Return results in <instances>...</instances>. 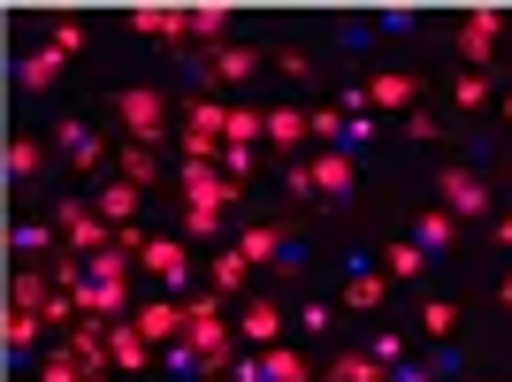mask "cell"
<instances>
[{"mask_svg": "<svg viewBox=\"0 0 512 382\" xmlns=\"http://www.w3.org/2000/svg\"><path fill=\"white\" fill-rule=\"evenodd\" d=\"M184 352H199V360H237V344H230V321L214 314V306H192V314H184Z\"/></svg>", "mask_w": 512, "mask_h": 382, "instance_id": "obj_1", "label": "cell"}, {"mask_svg": "<svg viewBox=\"0 0 512 382\" xmlns=\"http://www.w3.org/2000/svg\"><path fill=\"white\" fill-rule=\"evenodd\" d=\"M184 191H192V207H207V214H222L237 199V184H230V176H214L207 161H184Z\"/></svg>", "mask_w": 512, "mask_h": 382, "instance_id": "obj_2", "label": "cell"}, {"mask_svg": "<svg viewBox=\"0 0 512 382\" xmlns=\"http://www.w3.org/2000/svg\"><path fill=\"white\" fill-rule=\"evenodd\" d=\"M490 46H497V8H467V16H459V54H467V62H490Z\"/></svg>", "mask_w": 512, "mask_h": 382, "instance_id": "obj_3", "label": "cell"}, {"mask_svg": "<svg viewBox=\"0 0 512 382\" xmlns=\"http://www.w3.org/2000/svg\"><path fill=\"white\" fill-rule=\"evenodd\" d=\"M367 107H413L421 100V77H406V69H390V77H375V85L360 92Z\"/></svg>", "mask_w": 512, "mask_h": 382, "instance_id": "obj_4", "label": "cell"}, {"mask_svg": "<svg viewBox=\"0 0 512 382\" xmlns=\"http://www.w3.org/2000/svg\"><path fill=\"white\" fill-rule=\"evenodd\" d=\"M444 199H451V214H482V207H490V191L474 184L467 169H444Z\"/></svg>", "mask_w": 512, "mask_h": 382, "instance_id": "obj_5", "label": "cell"}, {"mask_svg": "<svg viewBox=\"0 0 512 382\" xmlns=\"http://www.w3.org/2000/svg\"><path fill=\"white\" fill-rule=\"evenodd\" d=\"M123 123L138 130V138H161V100H153V92H123Z\"/></svg>", "mask_w": 512, "mask_h": 382, "instance_id": "obj_6", "label": "cell"}, {"mask_svg": "<svg viewBox=\"0 0 512 382\" xmlns=\"http://www.w3.org/2000/svg\"><path fill=\"white\" fill-rule=\"evenodd\" d=\"M306 176H314L321 191H337V199L352 191V161H344V153H314V161H306Z\"/></svg>", "mask_w": 512, "mask_h": 382, "instance_id": "obj_7", "label": "cell"}, {"mask_svg": "<svg viewBox=\"0 0 512 382\" xmlns=\"http://www.w3.org/2000/svg\"><path fill=\"white\" fill-rule=\"evenodd\" d=\"M451 230H459L451 214H421V222H413V253H444V245H451Z\"/></svg>", "mask_w": 512, "mask_h": 382, "instance_id": "obj_8", "label": "cell"}, {"mask_svg": "<svg viewBox=\"0 0 512 382\" xmlns=\"http://www.w3.org/2000/svg\"><path fill=\"white\" fill-rule=\"evenodd\" d=\"M245 337H253V344H276V337H283V314L268 306V298H253V306H245Z\"/></svg>", "mask_w": 512, "mask_h": 382, "instance_id": "obj_9", "label": "cell"}, {"mask_svg": "<svg viewBox=\"0 0 512 382\" xmlns=\"http://www.w3.org/2000/svg\"><path fill=\"white\" fill-rule=\"evenodd\" d=\"M260 130H268L276 146H299V138H306V115H299V107H276V115H260Z\"/></svg>", "mask_w": 512, "mask_h": 382, "instance_id": "obj_10", "label": "cell"}, {"mask_svg": "<svg viewBox=\"0 0 512 382\" xmlns=\"http://www.w3.org/2000/svg\"><path fill=\"white\" fill-rule=\"evenodd\" d=\"M260 375H268V382H306V360H299V352H283V344H268Z\"/></svg>", "mask_w": 512, "mask_h": 382, "instance_id": "obj_11", "label": "cell"}, {"mask_svg": "<svg viewBox=\"0 0 512 382\" xmlns=\"http://www.w3.org/2000/svg\"><path fill=\"white\" fill-rule=\"evenodd\" d=\"M176 329H184L176 306H146V314H138V337H176Z\"/></svg>", "mask_w": 512, "mask_h": 382, "instance_id": "obj_12", "label": "cell"}, {"mask_svg": "<svg viewBox=\"0 0 512 382\" xmlns=\"http://www.w3.org/2000/svg\"><path fill=\"white\" fill-rule=\"evenodd\" d=\"M451 100H459V107H482V100H490V77H482V69H459Z\"/></svg>", "mask_w": 512, "mask_h": 382, "instance_id": "obj_13", "label": "cell"}, {"mask_svg": "<svg viewBox=\"0 0 512 382\" xmlns=\"http://www.w3.org/2000/svg\"><path fill=\"white\" fill-rule=\"evenodd\" d=\"M176 23H184L176 8H138V31H153V39H176Z\"/></svg>", "mask_w": 512, "mask_h": 382, "instance_id": "obj_14", "label": "cell"}, {"mask_svg": "<svg viewBox=\"0 0 512 382\" xmlns=\"http://www.w3.org/2000/svg\"><path fill=\"white\" fill-rule=\"evenodd\" d=\"M337 382H383V367L367 360V352H352V360H337Z\"/></svg>", "mask_w": 512, "mask_h": 382, "instance_id": "obj_15", "label": "cell"}, {"mask_svg": "<svg viewBox=\"0 0 512 382\" xmlns=\"http://www.w3.org/2000/svg\"><path fill=\"white\" fill-rule=\"evenodd\" d=\"M146 268H161V276H184V245H146Z\"/></svg>", "mask_w": 512, "mask_h": 382, "instance_id": "obj_16", "label": "cell"}, {"mask_svg": "<svg viewBox=\"0 0 512 382\" xmlns=\"http://www.w3.org/2000/svg\"><path fill=\"white\" fill-rule=\"evenodd\" d=\"M237 283H245V253H222L214 260V291H237Z\"/></svg>", "mask_w": 512, "mask_h": 382, "instance_id": "obj_17", "label": "cell"}, {"mask_svg": "<svg viewBox=\"0 0 512 382\" xmlns=\"http://www.w3.org/2000/svg\"><path fill=\"white\" fill-rule=\"evenodd\" d=\"M214 69H222V77H253V46H222V62H214Z\"/></svg>", "mask_w": 512, "mask_h": 382, "instance_id": "obj_18", "label": "cell"}, {"mask_svg": "<svg viewBox=\"0 0 512 382\" xmlns=\"http://www.w3.org/2000/svg\"><path fill=\"white\" fill-rule=\"evenodd\" d=\"M184 23H192L199 39H214V46H222V23H230V16H222V8H199V16H184Z\"/></svg>", "mask_w": 512, "mask_h": 382, "instance_id": "obj_19", "label": "cell"}, {"mask_svg": "<svg viewBox=\"0 0 512 382\" xmlns=\"http://www.w3.org/2000/svg\"><path fill=\"white\" fill-rule=\"evenodd\" d=\"M390 276H398V283L421 276V253H413V245H390Z\"/></svg>", "mask_w": 512, "mask_h": 382, "instance_id": "obj_20", "label": "cell"}, {"mask_svg": "<svg viewBox=\"0 0 512 382\" xmlns=\"http://www.w3.org/2000/svg\"><path fill=\"white\" fill-rule=\"evenodd\" d=\"M344 298H352V306H375V298H383V276H352V291H344Z\"/></svg>", "mask_w": 512, "mask_h": 382, "instance_id": "obj_21", "label": "cell"}, {"mask_svg": "<svg viewBox=\"0 0 512 382\" xmlns=\"http://www.w3.org/2000/svg\"><path fill=\"white\" fill-rule=\"evenodd\" d=\"M268 253H276V230H253V237H245V268H253V260H268Z\"/></svg>", "mask_w": 512, "mask_h": 382, "instance_id": "obj_22", "label": "cell"}, {"mask_svg": "<svg viewBox=\"0 0 512 382\" xmlns=\"http://www.w3.org/2000/svg\"><path fill=\"white\" fill-rule=\"evenodd\" d=\"M497 237H505V245H512V214H505V222H497Z\"/></svg>", "mask_w": 512, "mask_h": 382, "instance_id": "obj_23", "label": "cell"}]
</instances>
